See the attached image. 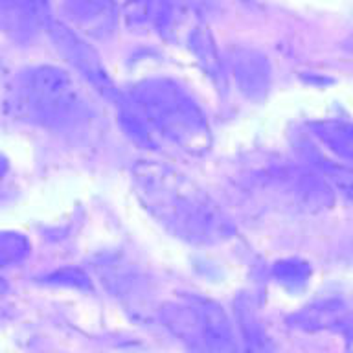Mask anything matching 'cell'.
Returning <instances> with one entry per match:
<instances>
[{"label":"cell","mask_w":353,"mask_h":353,"mask_svg":"<svg viewBox=\"0 0 353 353\" xmlns=\"http://www.w3.org/2000/svg\"><path fill=\"white\" fill-rule=\"evenodd\" d=\"M127 101L157 132L188 154H206L212 148L208 118L181 83L170 77H148L138 81Z\"/></svg>","instance_id":"2"},{"label":"cell","mask_w":353,"mask_h":353,"mask_svg":"<svg viewBox=\"0 0 353 353\" xmlns=\"http://www.w3.org/2000/svg\"><path fill=\"white\" fill-rule=\"evenodd\" d=\"M164 325L190 353H239L228 314L203 296H182L160 311Z\"/></svg>","instance_id":"4"},{"label":"cell","mask_w":353,"mask_h":353,"mask_svg":"<svg viewBox=\"0 0 353 353\" xmlns=\"http://www.w3.org/2000/svg\"><path fill=\"white\" fill-rule=\"evenodd\" d=\"M182 33L186 39L188 48L195 55V59L203 66V70L214 81H223V65H221L219 54H217L214 37H212L208 26L197 19H192Z\"/></svg>","instance_id":"12"},{"label":"cell","mask_w":353,"mask_h":353,"mask_svg":"<svg viewBox=\"0 0 353 353\" xmlns=\"http://www.w3.org/2000/svg\"><path fill=\"white\" fill-rule=\"evenodd\" d=\"M46 33L52 39L55 50L59 52L68 65L76 72H79L96 90L103 94L105 98L114 99L118 105L123 103V96L116 88L114 81L110 79L109 72L105 68L103 61L98 52L79 35L72 26L61 21H52L48 24Z\"/></svg>","instance_id":"6"},{"label":"cell","mask_w":353,"mask_h":353,"mask_svg":"<svg viewBox=\"0 0 353 353\" xmlns=\"http://www.w3.org/2000/svg\"><path fill=\"white\" fill-rule=\"evenodd\" d=\"M234 313L243 353H274V346L265 331L263 322L247 296H239L234 302Z\"/></svg>","instance_id":"11"},{"label":"cell","mask_w":353,"mask_h":353,"mask_svg":"<svg viewBox=\"0 0 353 353\" xmlns=\"http://www.w3.org/2000/svg\"><path fill=\"white\" fill-rule=\"evenodd\" d=\"M0 21L4 32L17 43H28L46 32L54 21L46 0H2Z\"/></svg>","instance_id":"9"},{"label":"cell","mask_w":353,"mask_h":353,"mask_svg":"<svg viewBox=\"0 0 353 353\" xmlns=\"http://www.w3.org/2000/svg\"><path fill=\"white\" fill-rule=\"evenodd\" d=\"M311 134L324 145L330 153L341 160L353 162V125L341 120L313 121Z\"/></svg>","instance_id":"13"},{"label":"cell","mask_w":353,"mask_h":353,"mask_svg":"<svg viewBox=\"0 0 353 353\" xmlns=\"http://www.w3.org/2000/svg\"><path fill=\"white\" fill-rule=\"evenodd\" d=\"M48 283H59V285L68 287H83V289H90V281L79 269H63L54 272L52 276L46 278Z\"/></svg>","instance_id":"16"},{"label":"cell","mask_w":353,"mask_h":353,"mask_svg":"<svg viewBox=\"0 0 353 353\" xmlns=\"http://www.w3.org/2000/svg\"><path fill=\"white\" fill-rule=\"evenodd\" d=\"M134 195L160 226L190 245H219L234 226L214 199L182 171L159 160H140L131 171Z\"/></svg>","instance_id":"1"},{"label":"cell","mask_w":353,"mask_h":353,"mask_svg":"<svg viewBox=\"0 0 353 353\" xmlns=\"http://www.w3.org/2000/svg\"><path fill=\"white\" fill-rule=\"evenodd\" d=\"M32 250V245L26 237L17 232H6L0 237V263L2 267L21 263Z\"/></svg>","instance_id":"15"},{"label":"cell","mask_w":353,"mask_h":353,"mask_svg":"<svg viewBox=\"0 0 353 353\" xmlns=\"http://www.w3.org/2000/svg\"><path fill=\"white\" fill-rule=\"evenodd\" d=\"M292 325L303 331H353V316L339 298H325L292 314Z\"/></svg>","instance_id":"10"},{"label":"cell","mask_w":353,"mask_h":353,"mask_svg":"<svg viewBox=\"0 0 353 353\" xmlns=\"http://www.w3.org/2000/svg\"><path fill=\"white\" fill-rule=\"evenodd\" d=\"M10 107L22 120L46 129H70L87 118L88 107L74 77L59 66L39 65L21 72Z\"/></svg>","instance_id":"3"},{"label":"cell","mask_w":353,"mask_h":353,"mask_svg":"<svg viewBox=\"0 0 353 353\" xmlns=\"http://www.w3.org/2000/svg\"><path fill=\"white\" fill-rule=\"evenodd\" d=\"M226 65L237 90L250 101H261L269 94L272 68L269 57L259 50L236 46L226 55Z\"/></svg>","instance_id":"7"},{"label":"cell","mask_w":353,"mask_h":353,"mask_svg":"<svg viewBox=\"0 0 353 353\" xmlns=\"http://www.w3.org/2000/svg\"><path fill=\"white\" fill-rule=\"evenodd\" d=\"M272 274L281 285L289 287V289H298V287L305 285L311 278V265L298 258L280 259L272 267Z\"/></svg>","instance_id":"14"},{"label":"cell","mask_w":353,"mask_h":353,"mask_svg":"<svg viewBox=\"0 0 353 353\" xmlns=\"http://www.w3.org/2000/svg\"><path fill=\"white\" fill-rule=\"evenodd\" d=\"M61 8L76 32L94 39H109L121 15L114 0H63Z\"/></svg>","instance_id":"8"},{"label":"cell","mask_w":353,"mask_h":353,"mask_svg":"<svg viewBox=\"0 0 353 353\" xmlns=\"http://www.w3.org/2000/svg\"><path fill=\"white\" fill-rule=\"evenodd\" d=\"M252 179L258 184L259 192L296 212L319 214L330 210L335 203L330 181L316 170L274 164L256 171Z\"/></svg>","instance_id":"5"}]
</instances>
